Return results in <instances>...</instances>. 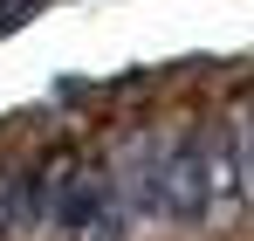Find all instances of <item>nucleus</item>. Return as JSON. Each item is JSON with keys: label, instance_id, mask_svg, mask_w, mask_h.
<instances>
[{"label": "nucleus", "instance_id": "obj_1", "mask_svg": "<svg viewBox=\"0 0 254 241\" xmlns=\"http://www.w3.org/2000/svg\"><path fill=\"white\" fill-rule=\"evenodd\" d=\"M248 207H254V186L227 124L172 138V221L179 228H220V221H241Z\"/></svg>", "mask_w": 254, "mask_h": 241}]
</instances>
